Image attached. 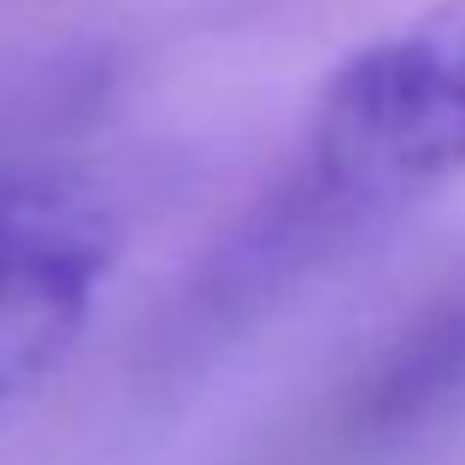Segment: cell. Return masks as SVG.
Here are the masks:
<instances>
[{"instance_id":"cell-2","label":"cell","mask_w":465,"mask_h":465,"mask_svg":"<svg viewBox=\"0 0 465 465\" xmlns=\"http://www.w3.org/2000/svg\"><path fill=\"white\" fill-rule=\"evenodd\" d=\"M118 253L113 218L59 177L0 183V401L71 353Z\"/></svg>"},{"instance_id":"cell-1","label":"cell","mask_w":465,"mask_h":465,"mask_svg":"<svg viewBox=\"0 0 465 465\" xmlns=\"http://www.w3.org/2000/svg\"><path fill=\"white\" fill-rule=\"evenodd\" d=\"M465 171V0L353 54L283 177L189 289V324L230 330L348 242Z\"/></svg>"},{"instance_id":"cell-3","label":"cell","mask_w":465,"mask_h":465,"mask_svg":"<svg viewBox=\"0 0 465 465\" xmlns=\"http://www.w3.org/2000/svg\"><path fill=\"white\" fill-rule=\"evenodd\" d=\"M465 377V312L430 318L419 336H407V348L395 360H383V371L371 377V395H365V430H383V424H407L424 407L448 395Z\"/></svg>"}]
</instances>
